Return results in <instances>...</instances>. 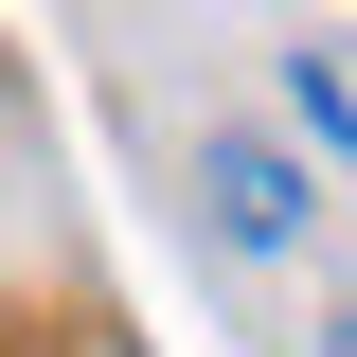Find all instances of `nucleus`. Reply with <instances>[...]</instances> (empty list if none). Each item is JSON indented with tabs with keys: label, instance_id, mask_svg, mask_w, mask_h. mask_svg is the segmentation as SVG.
<instances>
[{
	"label": "nucleus",
	"instance_id": "f257e3e1",
	"mask_svg": "<svg viewBox=\"0 0 357 357\" xmlns=\"http://www.w3.org/2000/svg\"><path fill=\"white\" fill-rule=\"evenodd\" d=\"M215 232L232 250H286V232H304V178L268 161V143H215Z\"/></svg>",
	"mask_w": 357,
	"mask_h": 357
},
{
	"label": "nucleus",
	"instance_id": "f03ea898",
	"mask_svg": "<svg viewBox=\"0 0 357 357\" xmlns=\"http://www.w3.org/2000/svg\"><path fill=\"white\" fill-rule=\"evenodd\" d=\"M286 107H304L321 143H357V72H340V54H286Z\"/></svg>",
	"mask_w": 357,
	"mask_h": 357
},
{
	"label": "nucleus",
	"instance_id": "7ed1b4c3",
	"mask_svg": "<svg viewBox=\"0 0 357 357\" xmlns=\"http://www.w3.org/2000/svg\"><path fill=\"white\" fill-rule=\"evenodd\" d=\"M321 357H357V304H340V321H321Z\"/></svg>",
	"mask_w": 357,
	"mask_h": 357
}]
</instances>
